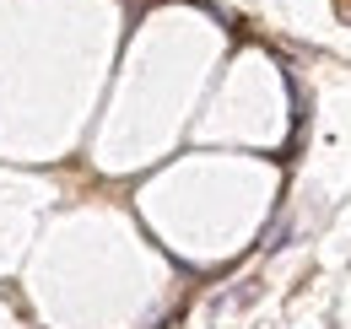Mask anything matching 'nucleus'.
<instances>
[{
	"instance_id": "1",
	"label": "nucleus",
	"mask_w": 351,
	"mask_h": 329,
	"mask_svg": "<svg viewBox=\"0 0 351 329\" xmlns=\"http://www.w3.org/2000/svg\"><path fill=\"white\" fill-rule=\"evenodd\" d=\"M287 243H292V227H276V232H270V243H265V248H287Z\"/></svg>"
}]
</instances>
